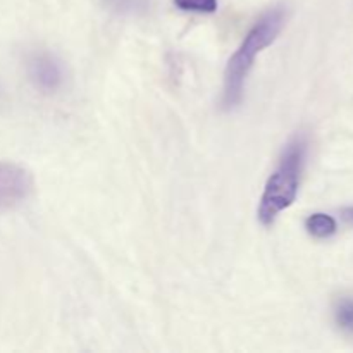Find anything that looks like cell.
<instances>
[{
    "instance_id": "cell-1",
    "label": "cell",
    "mask_w": 353,
    "mask_h": 353,
    "mask_svg": "<svg viewBox=\"0 0 353 353\" xmlns=\"http://www.w3.org/2000/svg\"><path fill=\"white\" fill-rule=\"evenodd\" d=\"M286 24V9L283 6H276L262 14L254 26L245 34L240 47L234 50L228 61L226 71H224V86H223V102L224 109H233L243 99L245 83L248 74L255 64V59L264 48L272 45L276 38L281 34Z\"/></svg>"
},
{
    "instance_id": "cell-2",
    "label": "cell",
    "mask_w": 353,
    "mask_h": 353,
    "mask_svg": "<svg viewBox=\"0 0 353 353\" xmlns=\"http://www.w3.org/2000/svg\"><path fill=\"white\" fill-rule=\"evenodd\" d=\"M307 157V140L295 137L279 157L274 172L269 176L259 202L257 216L264 226H271L281 212L296 200Z\"/></svg>"
},
{
    "instance_id": "cell-3",
    "label": "cell",
    "mask_w": 353,
    "mask_h": 353,
    "mask_svg": "<svg viewBox=\"0 0 353 353\" xmlns=\"http://www.w3.org/2000/svg\"><path fill=\"white\" fill-rule=\"evenodd\" d=\"M28 74L33 85L43 93H55L64 83L61 61L48 52H38L28 61Z\"/></svg>"
},
{
    "instance_id": "cell-4",
    "label": "cell",
    "mask_w": 353,
    "mask_h": 353,
    "mask_svg": "<svg viewBox=\"0 0 353 353\" xmlns=\"http://www.w3.org/2000/svg\"><path fill=\"white\" fill-rule=\"evenodd\" d=\"M305 228L309 231L310 236L317 238V240H326V238H331L334 233H336L338 226L334 217H331L330 214L317 212L309 216V219L305 221Z\"/></svg>"
},
{
    "instance_id": "cell-5",
    "label": "cell",
    "mask_w": 353,
    "mask_h": 353,
    "mask_svg": "<svg viewBox=\"0 0 353 353\" xmlns=\"http://www.w3.org/2000/svg\"><path fill=\"white\" fill-rule=\"evenodd\" d=\"M107 7L119 14H140L148 9V0H105Z\"/></svg>"
},
{
    "instance_id": "cell-6",
    "label": "cell",
    "mask_w": 353,
    "mask_h": 353,
    "mask_svg": "<svg viewBox=\"0 0 353 353\" xmlns=\"http://www.w3.org/2000/svg\"><path fill=\"white\" fill-rule=\"evenodd\" d=\"M336 324L345 331V333L353 334V300L345 299L336 305Z\"/></svg>"
},
{
    "instance_id": "cell-7",
    "label": "cell",
    "mask_w": 353,
    "mask_h": 353,
    "mask_svg": "<svg viewBox=\"0 0 353 353\" xmlns=\"http://www.w3.org/2000/svg\"><path fill=\"white\" fill-rule=\"evenodd\" d=\"M174 3L186 12L212 14L217 10V0H174Z\"/></svg>"
},
{
    "instance_id": "cell-8",
    "label": "cell",
    "mask_w": 353,
    "mask_h": 353,
    "mask_svg": "<svg viewBox=\"0 0 353 353\" xmlns=\"http://www.w3.org/2000/svg\"><path fill=\"white\" fill-rule=\"evenodd\" d=\"M341 219H343L345 223L350 224V226H353V205L345 207V209L341 210Z\"/></svg>"
}]
</instances>
